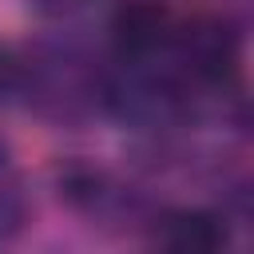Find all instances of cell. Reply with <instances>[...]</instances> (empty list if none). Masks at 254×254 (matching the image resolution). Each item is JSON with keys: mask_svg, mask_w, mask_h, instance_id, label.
Segmentation results:
<instances>
[{"mask_svg": "<svg viewBox=\"0 0 254 254\" xmlns=\"http://www.w3.org/2000/svg\"><path fill=\"white\" fill-rule=\"evenodd\" d=\"M103 75L107 64L71 36H40L12 56V95L52 127H79L103 115Z\"/></svg>", "mask_w": 254, "mask_h": 254, "instance_id": "6da1fadb", "label": "cell"}, {"mask_svg": "<svg viewBox=\"0 0 254 254\" xmlns=\"http://www.w3.org/2000/svg\"><path fill=\"white\" fill-rule=\"evenodd\" d=\"M175 12L163 0H115L107 16V40L111 56L119 64H147L163 60L175 40Z\"/></svg>", "mask_w": 254, "mask_h": 254, "instance_id": "7a4b0ae2", "label": "cell"}, {"mask_svg": "<svg viewBox=\"0 0 254 254\" xmlns=\"http://www.w3.org/2000/svg\"><path fill=\"white\" fill-rule=\"evenodd\" d=\"M155 254H230L234 226L210 206H171L155 214Z\"/></svg>", "mask_w": 254, "mask_h": 254, "instance_id": "3957f363", "label": "cell"}, {"mask_svg": "<svg viewBox=\"0 0 254 254\" xmlns=\"http://www.w3.org/2000/svg\"><path fill=\"white\" fill-rule=\"evenodd\" d=\"M28 214H32L28 190H24V183L12 175V167H8V147L0 143V242H12V238L28 226Z\"/></svg>", "mask_w": 254, "mask_h": 254, "instance_id": "277c9868", "label": "cell"}, {"mask_svg": "<svg viewBox=\"0 0 254 254\" xmlns=\"http://www.w3.org/2000/svg\"><path fill=\"white\" fill-rule=\"evenodd\" d=\"M40 16H52V20H67V16H75V12H83L91 0H28Z\"/></svg>", "mask_w": 254, "mask_h": 254, "instance_id": "5b68a950", "label": "cell"}, {"mask_svg": "<svg viewBox=\"0 0 254 254\" xmlns=\"http://www.w3.org/2000/svg\"><path fill=\"white\" fill-rule=\"evenodd\" d=\"M12 95V52L0 48V103Z\"/></svg>", "mask_w": 254, "mask_h": 254, "instance_id": "8992f818", "label": "cell"}]
</instances>
